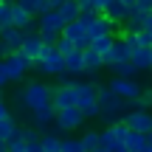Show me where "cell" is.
I'll list each match as a JSON object with an SVG mask.
<instances>
[{
  "label": "cell",
  "mask_w": 152,
  "mask_h": 152,
  "mask_svg": "<svg viewBox=\"0 0 152 152\" xmlns=\"http://www.w3.org/2000/svg\"><path fill=\"white\" fill-rule=\"evenodd\" d=\"M127 104H130V102H124L121 96H115L107 85H104V87L99 85V107H102V115H99V118H102V121H107V124L124 121V115L130 113Z\"/></svg>",
  "instance_id": "1"
},
{
  "label": "cell",
  "mask_w": 152,
  "mask_h": 152,
  "mask_svg": "<svg viewBox=\"0 0 152 152\" xmlns=\"http://www.w3.org/2000/svg\"><path fill=\"white\" fill-rule=\"evenodd\" d=\"M20 104L28 113L42 110V107H54V87H48L45 82H28L20 93Z\"/></svg>",
  "instance_id": "2"
},
{
  "label": "cell",
  "mask_w": 152,
  "mask_h": 152,
  "mask_svg": "<svg viewBox=\"0 0 152 152\" xmlns=\"http://www.w3.org/2000/svg\"><path fill=\"white\" fill-rule=\"evenodd\" d=\"M76 107L82 110L85 118H99L102 107H99V82H79L76 85Z\"/></svg>",
  "instance_id": "3"
},
{
  "label": "cell",
  "mask_w": 152,
  "mask_h": 152,
  "mask_svg": "<svg viewBox=\"0 0 152 152\" xmlns=\"http://www.w3.org/2000/svg\"><path fill=\"white\" fill-rule=\"evenodd\" d=\"M107 87L115 93V96H121L124 102H138V99L144 96V85L138 79H124V76H113V79L107 82Z\"/></svg>",
  "instance_id": "4"
},
{
  "label": "cell",
  "mask_w": 152,
  "mask_h": 152,
  "mask_svg": "<svg viewBox=\"0 0 152 152\" xmlns=\"http://www.w3.org/2000/svg\"><path fill=\"white\" fill-rule=\"evenodd\" d=\"M37 71L45 73V76H62L65 73V56L56 51V45H45L42 56L37 62Z\"/></svg>",
  "instance_id": "5"
},
{
  "label": "cell",
  "mask_w": 152,
  "mask_h": 152,
  "mask_svg": "<svg viewBox=\"0 0 152 152\" xmlns=\"http://www.w3.org/2000/svg\"><path fill=\"white\" fill-rule=\"evenodd\" d=\"M85 124V115H82L79 107H65V110H56V135L59 132H73V130H82Z\"/></svg>",
  "instance_id": "6"
},
{
  "label": "cell",
  "mask_w": 152,
  "mask_h": 152,
  "mask_svg": "<svg viewBox=\"0 0 152 152\" xmlns=\"http://www.w3.org/2000/svg\"><path fill=\"white\" fill-rule=\"evenodd\" d=\"M138 45L130 39V34H124L121 39H115V45H113V51H110L107 56H104V65H115V62H130V56H132V51H135Z\"/></svg>",
  "instance_id": "7"
},
{
  "label": "cell",
  "mask_w": 152,
  "mask_h": 152,
  "mask_svg": "<svg viewBox=\"0 0 152 152\" xmlns=\"http://www.w3.org/2000/svg\"><path fill=\"white\" fill-rule=\"evenodd\" d=\"M6 68H9V73H11V82H20V79H26V73L31 71V68H37V65H34L23 51H17V54L6 56Z\"/></svg>",
  "instance_id": "8"
},
{
  "label": "cell",
  "mask_w": 152,
  "mask_h": 152,
  "mask_svg": "<svg viewBox=\"0 0 152 152\" xmlns=\"http://www.w3.org/2000/svg\"><path fill=\"white\" fill-rule=\"evenodd\" d=\"M124 121H127V127H130L132 132H152V113L147 107L144 110H130V113L124 115Z\"/></svg>",
  "instance_id": "9"
},
{
  "label": "cell",
  "mask_w": 152,
  "mask_h": 152,
  "mask_svg": "<svg viewBox=\"0 0 152 152\" xmlns=\"http://www.w3.org/2000/svg\"><path fill=\"white\" fill-rule=\"evenodd\" d=\"M23 39H26V31H20V28H6V31H0V42H3V59L11 54H17V51L23 48Z\"/></svg>",
  "instance_id": "10"
},
{
  "label": "cell",
  "mask_w": 152,
  "mask_h": 152,
  "mask_svg": "<svg viewBox=\"0 0 152 152\" xmlns=\"http://www.w3.org/2000/svg\"><path fill=\"white\" fill-rule=\"evenodd\" d=\"M20 51L34 62V65L39 62V56H42V51H45V42H42V37H39L37 28H34V31H26V39H23V48Z\"/></svg>",
  "instance_id": "11"
},
{
  "label": "cell",
  "mask_w": 152,
  "mask_h": 152,
  "mask_svg": "<svg viewBox=\"0 0 152 152\" xmlns=\"http://www.w3.org/2000/svg\"><path fill=\"white\" fill-rule=\"evenodd\" d=\"M65 26H68V23L62 20L59 9H51V11H45L42 17H37V31H54V34H59V37H62Z\"/></svg>",
  "instance_id": "12"
},
{
  "label": "cell",
  "mask_w": 152,
  "mask_h": 152,
  "mask_svg": "<svg viewBox=\"0 0 152 152\" xmlns=\"http://www.w3.org/2000/svg\"><path fill=\"white\" fill-rule=\"evenodd\" d=\"M11 11H14V28H20V31H34V28H37V17H34L20 0L11 3Z\"/></svg>",
  "instance_id": "13"
},
{
  "label": "cell",
  "mask_w": 152,
  "mask_h": 152,
  "mask_svg": "<svg viewBox=\"0 0 152 152\" xmlns=\"http://www.w3.org/2000/svg\"><path fill=\"white\" fill-rule=\"evenodd\" d=\"M23 130H26V127H20L14 118H3V121H0V141H6V144L20 141V138H23Z\"/></svg>",
  "instance_id": "14"
},
{
  "label": "cell",
  "mask_w": 152,
  "mask_h": 152,
  "mask_svg": "<svg viewBox=\"0 0 152 152\" xmlns=\"http://www.w3.org/2000/svg\"><path fill=\"white\" fill-rule=\"evenodd\" d=\"M31 124L37 127V130L54 127V124H56V107H42V110H34V113H31Z\"/></svg>",
  "instance_id": "15"
},
{
  "label": "cell",
  "mask_w": 152,
  "mask_h": 152,
  "mask_svg": "<svg viewBox=\"0 0 152 152\" xmlns=\"http://www.w3.org/2000/svg\"><path fill=\"white\" fill-rule=\"evenodd\" d=\"M65 73H68V76H82V73H87V68H85V51H73L71 56H65Z\"/></svg>",
  "instance_id": "16"
},
{
  "label": "cell",
  "mask_w": 152,
  "mask_h": 152,
  "mask_svg": "<svg viewBox=\"0 0 152 152\" xmlns=\"http://www.w3.org/2000/svg\"><path fill=\"white\" fill-rule=\"evenodd\" d=\"M115 31V23L110 20V17H104V14H96L93 17V23H90V37L96 39V37H104V34H113Z\"/></svg>",
  "instance_id": "17"
},
{
  "label": "cell",
  "mask_w": 152,
  "mask_h": 152,
  "mask_svg": "<svg viewBox=\"0 0 152 152\" xmlns=\"http://www.w3.org/2000/svg\"><path fill=\"white\" fill-rule=\"evenodd\" d=\"M130 62H132L141 73L152 71V48H135V51H132V56H130Z\"/></svg>",
  "instance_id": "18"
},
{
  "label": "cell",
  "mask_w": 152,
  "mask_h": 152,
  "mask_svg": "<svg viewBox=\"0 0 152 152\" xmlns=\"http://www.w3.org/2000/svg\"><path fill=\"white\" fill-rule=\"evenodd\" d=\"M130 11H132V9H127V6L121 3V0H113V3H110L107 9H104V17H110V20H113L115 26H118V23H127Z\"/></svg>",
  "instance_id": "19"
},
{
  "label": "cell",
  "mask_w": 152,
  "mask_h": 152,
  "mask_svg": "<svg viewBox=\"0 0 152 152\" xmlns=\"http://www.w3.org/2000/svg\"><path fill=\"white\" fill-rule=\"evenodd\" d=\"M85 68H87V73H99L102 68H107L104 65V56L99 54V51H93V48H85Z\"/></svg>",
  "instance_id": "20"
},
{
  "label": "cell",
  "mask_w": 152,
  "mask_h": 152,
  "mask_svg": "<svg viewBox=\"0 0 152 152\" xmlns=\"http://www.w3.org/2000/svg\"><path fill=\"white\" fill-rule=\"evenodd\" d=\"M147 147H149L147 132H130V138H127V149L130 152H147Z\"/></svg>",
  "instance_id": "21"
},
{
  "label": "cell",
  "mask_w": 152,
  "mask_h": 152,
  "mask_svg": "<svg viewBox=\"0 0 152 152\" xmlns=\"http://www.w3.org/2000/svg\"><path fill=\"white\" fill-rule=\"evenodd\" d=\"M113 45H115V34H104V37H96L90 42V48L93 51H99L102 56H107L110 51H113Z\"/></svg>",
  "instance_id": "22"
},
{
  "label": "cell",
  "mask_w": 152,
  "mask_h": 152,
  "mask_svg": "<svg viewBox=\"0 0 152 152\" xmlns=\"http://www.w3.org/2000/svg\"><path fill=\"white\" fill-rule=\"evenodd\" d=\"M59 14H62V20H65V23H73V20H79V17H82V9H79L76 0H68V3L59 6Z\"/></svg>",
  "instance_id": "23"
},
{
  "label": "cell",
  "mask_w": 152,
  "mask_h": 152,
  "mask_svg": "<svg viewBox=\"0 0 152 152\" xmlns=\"http://www.w3.org/2000/svg\"><path fill=\"white\" fill-rule=\"evenodd\" d=\"M110 71H113V76H124V79H135L141 73L132 62H115V65H110Z\"/></svg>",
  "instance_id": "24"
},
{
  "label": "cell",
  "mask_w": 152,
  "mask_h": 152,
  "mask_svg": "<svg viewBox=\"0 0 152 152\" xmlns=\"http://www.w3.org/2000/svg\"><path fill=\"white\" fill-rule=\"evenodd\" d=\"M20 3L26 6V9L31 11L34 17H42L45 11H51V9H54V6H51V0H20Z\"/></svg>",
  "instance_id": "25"
},
{
  "label": "cell",
  "mask_w": 152,
  "mask_h": 152,
  "mask_svg": "<svg viewBox=\"0 0 152 152\" xmlns=\"http://www.w3.org/2000/svg\"><path fill=\"white\" fill-rule=\"evenodd\" d=\"M147 17L149 14H144V11H138V9H132L130 11V17H127V23H124V26H127V31H141V28H144V23H147Z\"/></svg>",
  "instance_id": "26"
},
{
  "label": "cell",
  "mask_w": 152,
  "mask_h": 152,
  "mask_svg": "<svg viewBox=\"0 0 152 152\" xmlns=\"http://www.w3.org/2000/svg\"><path fill=\"white\" fill-rule=\"evenodd\" d=\"M82 144H85L87 152L99 149V147H102V130H85V132H82Z\"/></svg>",
  "instance_id": "27"
},
{
  "label": "cell",
  "mask_w": 152,
  "mask_h": 152,
  "mask_svg": "<svg viewBox=\"0 0 152 152\" xmlns=\"http://www.w3.org/2000/svg\"><path fill=\"white\" fill-rule=\"evenodd\" d=\"M130 34V31H127ZM130 39L138 45V48H152V31H147V28H141V31H132Z\"/></svg>",
  "instance_id": "28"
},
{
  "label": "cell",
  "mask_w": 152,
  "mask_h": 152,
  "mask_svg": "<svg viewBox=\"0 0 152 152\" xmlns=\"http://www.w3.org/2000/svg\"><path fill=\"white\" fill-rule=\"evenodd\" d=\"M42 152H62V138L56 135V132L42 135Z\"/></svg>",
  "instance_id": "29"
},
{
  "label": "cell",
  "mask_w": 152,
  "mask_h": 152,
  "mask_svg": "<svg viewBox=\"0 0 152 152\" xmlns=\"http://www.w3.org/2000/svg\"><path fill=\"white\" fill-rule=\"evenodd\" d=\"M62 152H87L82 138H62Z\"/></svg>",
  "instance_id": "30"
},
{
  "label": "cell",
  "mask_w": 152,
  "mask_h": 152,
  "mask_svg": "<svg viewBox=\"0 0 152 152\" xmlns=\"http://www.w3.org/2000/svg\"><path fill=\"white\" fill-rule=\"evenodd\" d=\"M56 51H59L62 56H71L73 51H79V48H76V45L71 42V39H65V37H59V42H56Z\"/></svg>",
  "instance_id": "31"
},
{
  "label": "cell",
  "mask_w": 152,
  "mask_h": 152,
  "mask_svg": "<svg viewBox=\"0 0 152 152\" xmlns=\"http://www.w3.org/2000/svg\"><path fill=\"white\" fill-rule=\"evenodd\" d=\"M144 107H147V110L152 107V87H149L147 93H144L141 99H138V102H132V110H144Z\"/></svg>",
  "instance_id": "32"
},
{
  "label": "cell",
  "mask_w": 152,
  "mask_h": 152,
  "mask_svg": "<svg viewBox=\"0 0 152 152\" xmlns=\"http://www.w3.org/2000/svg\"><path fill=\"white\" fill-rule=\"evenodd\" d=\"M76 3H79L82 14H99V9H96V3H93V0H76Z\"/></svg>",
  "instance_id": "33"
},
{
  "label": "cell",
  "mask_w": 152,
  "mask_h": 152,
  "mask_svg": "<svg viewBox=\"0 0 152 152\" xmlns=\"http://www.w3.org/2000/svg\"><path fill=\"white\" fill-rule=\"evenodd\" d=\"M6 85H11V73L6 68V59H0V87H6Z\"/></svg>",
  "instance_id": "34"
},
{
  "label": "cell",
  "mask_w": 152,
  "mask_h": 152,
  "mask_svg": "<svg viewBox=\"0 0 152 152\" xmlns=\"http://www.w3.org/2000/svg\"><path fill=\"white\" fill-rule=\"evenodd\" d=\"M9 152H28V144L23 141V138H20V141H11L9 144Z\"/></svg>",
  "instance_id": "35"
},
{
  "label": "cell",
  "mask_w": 152,
  "mask_h": 152,
  "mask_svg": "<svg viewBox=\"0 0 152 152\" xmlns=\"http://www.w3.org/2000/svg\"><path fill=\"white\" fill-rule=\"evenodd\" d=\"M23 141H26V144H31V141H39L37 130H31V127H26V130H23Z\"/></svg>",
  "instance_id": "36"
},
{
  "label": "cell",
  "mask_w": 152,
  "mask_h": 152,
  "mask_svg": "<svg viewBox=\"0 0 152 152\" xmlns=\"http://www.w3.org/2000/svg\"><path fill=\"white\" fill-rule=\"evenodd\" d=\"M135 9L144 14H152V0H135Z\"/></svg>",
  "instance_id": "37"
},
{
  "label": "cell",
  "mask_w": 152,
  "mask_h": 152,
  "mask_svg": "<svg viewBox=\"0 0 152 152\" xmlns=\"http://www.w3.org/2000/svg\"><path fill=\"white\" fill-rule=\"evenodd\" d=\"M93 3H96V9H99V14H104V9H107V6L113 3V0H93Z\"/></svg>",
  "instance_id": "38"
},
{
  "label": "cell",
  "mask_w": 152,
  "mask_h": 152,
  "mask_svg": "<svg viewBox=\"0 0 152 152\" xmlns=\"http://www.w3.org/2000/svg\"><path fill=\"white\" fill-rule=\"evenodd\" d=\"M3 118H11V113H9V104L0 102V121H3Z\"/></svg>",
  "instance_id": "39"
},
{
  "label": "cell",
  "mask_w": 152,
  "mask_h": 152,
  "mask_svg": "<svg viewBox=\"0 0 152 152\" xmlns=\"http://www.w3.org/2000/svg\"><path fill=\"white\" fill-rule=\"evenodd\" d=\"M28 152H42V138H39V141H31V144H28Z\"/></svg>",
  "instance_id": "40"
},
{
  "label": "cell",
  "mask_w": 152,
  "mask_h": 152,
  "mask_svg": "<svg viewBox=\"0 0 152 152\" xmlns=\"http://www.w3.org/2000/svg\"><path fill=\"white\" fill-rule=\"evenodd\" d=\"M144 28H147V31H152V14L147 17V23H144Z\"/></svg>",
  "instance_id": "41"
},
{
  "label": "cell",
  "mask_w": 152,
  "mask_h": 152,
  "mask_svg": "<svg viewBox=\"0 0 152 152\" xmlns=\"http://www.w3.org/2000/svg\"><path fill=\"white\" fill-rule=\"evenodd\" d=\"M121 3H124L127 9H135V0H121Z\"/></svg>",
  "instance_id": "42"
},
{
  "label": "cell",
  "mask_w": 152,
  "mask_h": 152,
  "mask_svg": "<svg viewBox=\"0 0 152 152\" xmlns=\"http://www.w3.org/2000/svg\"><path fill=\"white\" fill-rule=\"evenodd\" d=\"M0 152H9V144L6 141H0Z\"/></svg>",
  "instance_id": "43"
},
{
  "label": "cell",
  "mask_w": 152,
  "mask_h": 152,
  "mask_svg": "<svg viewBox=\"0 0 152 152\" xmlns=\"http://www.w3.org/2000/svg\"><path fill=\"white\" fill-rule=\"evenodd\" d=\"M93 152H107V149H104V147H99V149H93Z\"/></svg>",
  "instance_id": "44"
},
{
  "label": "cell",
  "mask_w": 152,
  "mask_h": 152,
  "mask_svg": "<svg viewBox=\"0 0 152 152\" xmlns=\"http://www.w3.org/2000/svg\"><path fill=\"white\" fill-rule=\"evenodd\" d=\"M0 59H3V42H0Z\"/></svg>",
  "instance_id": "45"
},
{
  "label": "cell",
  "mask_w": 152,
  "mask_h": 152,
  "mask_svg": "<svg viewBox=\"0 0 152 152\" xmlns=\"http://www.w3.org/2000/svg\"><path fill=\"white\" fill-rule=\"evenodd\" d=\"M147 152H152V141H149V147H147Z\"/></svg>",
  "instance_id": "46"
},
{
  "label": "cell",
  "mask_w": 152,
  "mask_h": 152,
  "mask_svg": "<svg viewBox=\"0 0 152 152\" xmlns=\"http://www.w3.org/2000/svg\"><path fill=\"white\" fill-rule=\"evenodd\" d=\"M0 102H3V87H0Z\"/></svg>",
  "instance_id": "47"
},
{
  "label": "cell",
  "mask_w": 152,
  "mask_h": 152,
  "mask_svg": "<svg viewBox=\"0 0 152 152\" xmlns=\"http://www.w3.org/2000/svg\"><path fill=\"white\" fill-rule=\"evenodd\" d=\"M149 141H152V132H149Z\"/></svg>",
  "instance_id": "48"
}]
</instances>
